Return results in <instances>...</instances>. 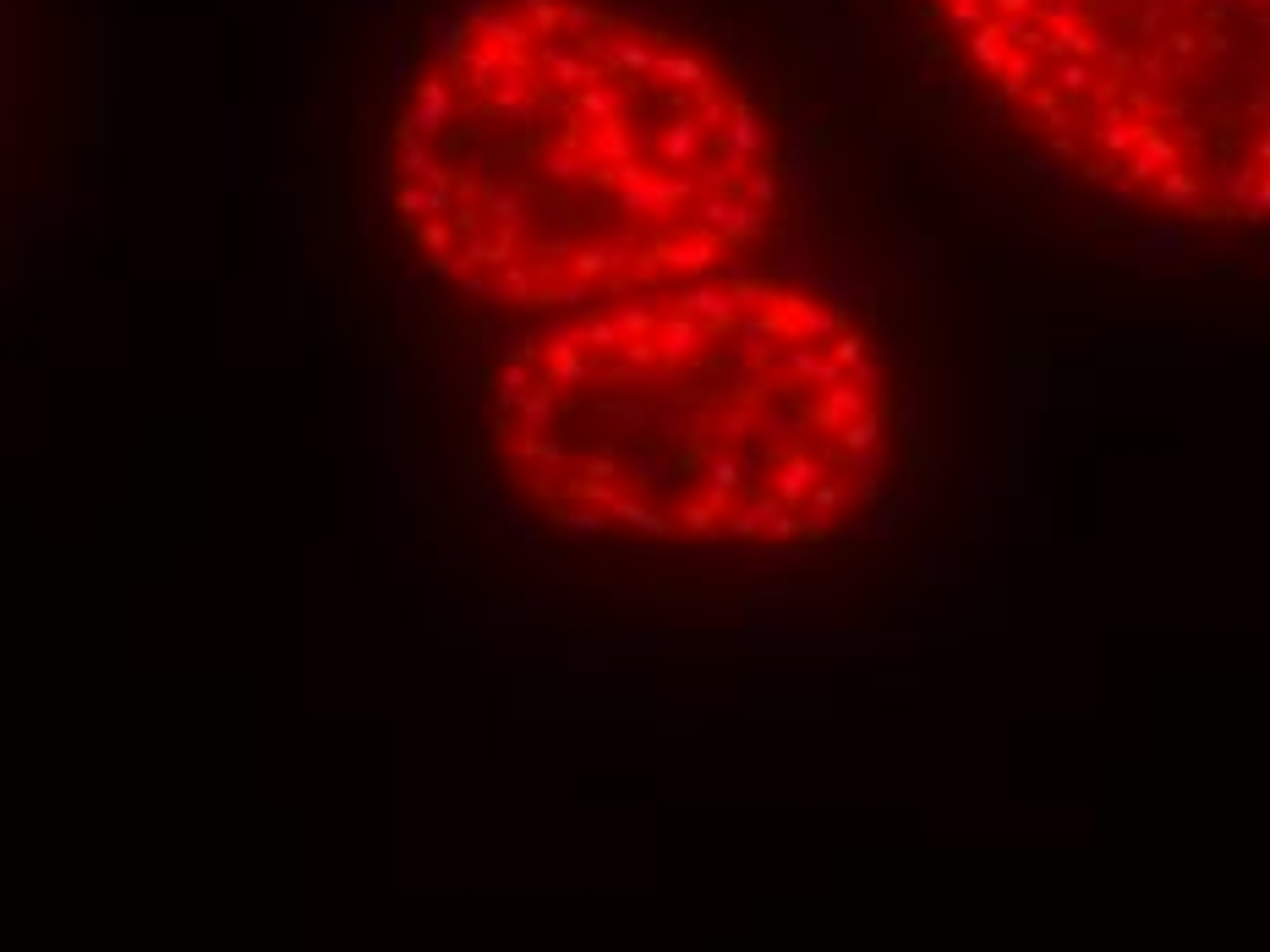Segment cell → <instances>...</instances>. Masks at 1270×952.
<instances>
[{"instance_id": "obj_1", "label": "cell", "mask_w": 1270, "mask_h": 952, "mask_svg": "<svg viewBox=\"0 0 1270 952\" xmlns=\"http://www.w3.org/2000/svg\"><path fill=\"white\" fill-rule=\"evenodd\" d=\"M291 186L318 291L531 328L778 269L789 132L668 0H302Z\"/></svg>"}, {"instance_id": "obj_2", "label": "cell", "mask_w": 1270, "mask_h": 952, "mask_svg": "<svg viewBox=\"0 0 1270 952\" xmlns=\"http://www.w3.org/2000/svg\"><path fill=\"white\" fill-rule=\"evenodd\" d=\"M482 466L548 531L805 553L898 472L882 350L789 269H734L515 328L482 367Z\"/></svg>"}, {"instance_id": "obj_3", "label": "cell", "mask_w": 1270, "mask_h": 952, "mask_svg": "<svg viewBox=\"0 0 1270 952\" xmlns=\"http://www.w3.org/2000/svg\"><path fill=\"white\" fill-rule=\"evenodd\" d=\"M1057 170L1183 225H1270V0H926Z\"/></svg>"}, {"instance_id": "obj_4", "label": "cell", "mask_w": 1270, "mask_h": 952, "mask_svg": "<svg viewBox=\"0 0 1270 952\" xmlns=\"http://www.w3.org/2000/svg\"><path fill=\"white\" fill-rule=\"evenodd\" d=\"M110 159V6L0 0V285L99 197Z\"/></svg>"}]
</instances>
